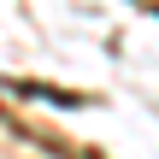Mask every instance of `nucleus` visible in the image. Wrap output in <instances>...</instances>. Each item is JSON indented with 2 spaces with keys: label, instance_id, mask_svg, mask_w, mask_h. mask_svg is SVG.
Instances as JSON below:
<instances>
[{
  "label": "nucleus",
  "instance_id": "nucleus-1",
  "mask_svg": "<svg viewBox=\"0 0 159 159\" xmlns=\"http://www.w3.org/2000/svg\"><path fill=\"white\" fill-rule=\"evenodd\" d=\"M12 94H24V100H47V106H89L77 89H53V83H6Z\"/></svg>",
  "mask_w": 159,
  "mask_h": 159
}]
</instances>
